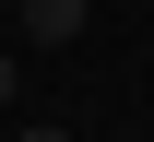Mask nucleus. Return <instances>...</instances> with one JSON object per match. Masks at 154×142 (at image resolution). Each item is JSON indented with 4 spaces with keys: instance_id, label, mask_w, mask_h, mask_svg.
<instances>
[{
    "instance_id": "1",
    "label": "nucleus",
    "mask_w": 154,
    "mask_h": 142,
    "mask_svg": "<svg viewBox=\"0 0 154 142\" xmlns=\"http://www.w3.org/2000/svg\"><path fill=\"white\" fill-rule=\"evenodd\" d=\"M83 24H95V0H12V36L24 47H71Z\"/></svg>"
},
{
    "instance_id": "2",
    "label": "nucleus",
    "mask_w": 154,
    "mask_h": 142,
    "mask_svg": "<svg viewBox=\"0 0 154 142\" xmlns=\"http://www.w3.org/2000/svg\"><path fill=\"white\" fill-rule=\"evenodd\" d=\"M12 142H71V130H48V119H24V130H12Z\"/></svg>"
},
{
    "instance_id": "3",
    "label": "nucleus",
    "mask_w": 154,
    "mask_h": 142,
    "mask_svg": "<svg viewBox=\"0 0 154 142\" xmlns=\"http://www.w3.org/2000/svg\"><path fill=\"white\" fill-rule=\"evenodd\" d=\"M0 107H12V47H0Z\"/></svg>"
}]
</instances>
